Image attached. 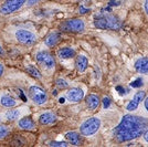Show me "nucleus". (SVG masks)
Here are the masks:
<instances>
[{
    "mask_svg": "<svg viewBox=\"0 0 148 147\" xmlns=\"http://www.w3.org/2000/svg\"><path fill=\"white\" fill-rule=\"evenodd\" d=\"M52 94H53V95H54V96H56V95H58V92H56V90H54V91H53V92H52Z\"/></svg>",
    "mask_w": 148,
    "mask_h": 147,
    "instance_id": "obj_36",
    "label": "nucleus"
},
{
    "mask_svg": "<svg viewBox=\"0 0 148 147\" xmlns=\"http://www.w3.org/2000/svg\"><path fill=\"white\" fill-rule=\"evenodd\" d=\"M16 39L25 45H32L37 42V36L32 31L19 29L16 31Z\"/></svg>",
    "mask_w": 148,
    "mask_h": 147,
    "instance_id": "obj_7",
    "label": "nucleus"
},
{
    "mask_svg": "<svg viewBox=\"0 0 148 147\" xmlns=\"http://www.w3.org/2000/svg\"><path fill=\"white\" fill-rule=\"evenodd\" d=\"M56 86L62 89V90H63V89H68L69 83L65 80H63V79H58V80H56Z\"/></svg>",
    "mask_w": 148,
    "mask_h": 147,
    "instance_id": "obj_23",
    "label": "nucleus"
},
{
    "mask_svg": "<svg viewBox=\"0 0 148 147\" xmlns=\"http://www.w3.org/2000/svg\"><path fill=\"white\" fill-rule=\"evenodd\" d=\"M58 55L61 59L68 60V59H72V58L75 56V51H74V49L70 48V47H65V48H62V49L58 51Z\"/></svg>",
    "mask_w": 148,
    "mask_h": 147,
    "instance_id": "obj_17",
    "label": "nucleus"
},
{
    "mask_svg": "<svg viewBox=\"0 0 148 147\" xmlns=\"http://www.w3.org/2000/svg\"><path fill=\"white\" fill-rule=\"evenodd\" d=\"M148 127V118L133 114L123 116L122 121L113 129L114 139L118 143L134 141L143 136Z\"/></svg>",
    "mask_w": 148,
    "mask_h": 147,
    "instance_id": "obj_1",
    "label": "nucleus"
},
{
    "mask_svg": "<svg viewBox=\"0 0 148 147\" xmlns=\"http://www.w3.org/2000/svg\"><path fill=\"white\" fill-rule=\"evenodd\" d=\"M85 102H86L87 107H88L90 110L95 111L99 106L101 100H99V98L97 95H95V94H90L86 98V101H85Z\"/></svg>",
    "mask_w": 148,
    "mask_h": 147,
    "instance_id": "obj_13",
    "label": "nucleus"
},
{
    "mask_svg": "<svg viewBox=\"0 0 148 147\" xmlns=\"http://www.w3.org/2000/svg\"><path fill=\"white\" fill-rule=\"evenodd\" d=\"M56 121V116L51 112H45L39 116V123L41 125H50Z\"/></svg>",
    "mask_w": 148,
    "mask_h": 147,
    "instance_id": "obj_12",
    "label": "nucleus"
},
{
    "mask_svg": "<svg viewBox=\"0 0 148 147\" xmlns=\"http://www.w3.org/2000/svg\"><path fill=\"white\" fill-rule=\"evenodd\" d=\"M94 25L102 30H118L122 28V22L114 14H105L99 19H95Z\"/></svg>",
    "mask_w": 148,
    "mask_h": 147,
    "instance_id": "obj_2",
    "label": "nucleus"
},
{
    "mask_svg": "<svg viewBox=\"0 0 148 147\" xmlns=\"http://www.w3.org/2000/svg\"><path fill=\"white\" fill-rule=\"evenodd\" d=\"M18 126L21 129H25V131H31L36 127L34 122L31 120L30 117H23L18 122Z\"/></svg>",
    "mask_w": 148,
    "mask_h": 147,
    "instance_id": "obj_16",
    "label": "nucleus"
},
{
    "mask_svg": "<svg viewBox=\"0 0 148 147\" xmlns=\"http://www.w3.org/2000/svg\"><path fill=\"white\" fill-rule=\"evenodd\" d=\"M60 30L63 32H72V33H81L85 30V22L82 19H69L63 21L59 25Z\"/></svg>",
    "mask_w": 148,
    "mask_h": 147,
    "instance_id": "obj_3",
    "label": "nucleus"
},
{
    "mask_svg": "<svg viewBox=\"0 0 148 147\" xmlns=\"http://www.w3.org/2000/svg\"><path fill=\"white\" fill-rule=\"evenodd\" d=\"M87 11V9H84L83 7H81L80 8V13H85Z\"/></svg>",
    "mask_w": 148,
    "mask_h": 147,
    "instance_id": "obj_34",
    "label": "nucleus"
},
{
    "mask_svg": "<svg viewBox=\"0 0 148 147\" xmlns=\"http://www.w3.org/2000/svg\"><path fill=\"white\" fill-rule=\"evenodd\" d=\"M0 104L3 107L11 109V107H14L17 105V101L13 98H11L10 95H2V96H0Z\"/></svg>",
    "mask_w": 148,
    "mask_h": 147,
    "instance_id": "obj_18",
    "label": "nucleus"
},
{
    "mask_svg": "<svg viewBox=\"0 0 148 147\" xmlns=\"http://www.w3.org/2000/svg\"><path fill=\"white\" fill-rule=\"evenodd\" d=\"M84 98V92L80 87H72L66 93V98L71 103H79Z\"/></svg>",
    "mask_w": 148,
    "mask_h": 147,
    "instance_id": "obj_10",
    "label": "nucleus"
},
{
    "mask_svg": "<svg viewBox=\"0 0 148 147\" xmlns=\"http://www.w3.org/2000/svg\"><path fill=\"white\" fill-rule=\"evenodd\" d=\"M132 87H134V89H138V87H142L144 85V80H143V78H137L135 79L134 81H132L130 84Z\"/></svg>",
    "mask_w": 148,
    "mask_h": 147,
    "instance_id": "obj_22",
    "label": "nucleus"
},
{
    "mask_svg": "<svg viewBox=\"0 0 148 147\" xmlns=\"http://www.w3.org/2000/svg\"><path fill=\"white\" fill-rule=\"evenodd\" d=\"M29 96L37 105H43L48 102V94L40 86L33 85L29 89Z\"/></svg>",
    "mask_w": 148,
    "mask_h": 147,
    "instance_id": "obj_5",
    "label": "nucleus"
},
{
    "mask_svg": "<svg viewBox=\"0 0 148 147\" xmlns=\"http://www.w3.org/2000/svg\"><path fill=\"white\" fill-rule=\"evenodd\" d=\"M27 2V0H6L0 7V13L7 16L18 11L21 7Z\"/></svg>",
    "mask_w": 148,
    "mask_h": 147,
    "instance_id": "obj_6",
    "label": "nucleus"
},
{
    "mask_svg": "<svg viewBox=\"0 0 148 147\" xmlns=\"http://www.w3.org/2000/svg\"><path fill=\"white\" fill-rule=\"evenodd\" d=\"M144 107H145V111L148 113V95L144 98Z\"/></svg>",
    "mask_w": 148,
    "mask_h": 147,
    "instance_id": "obj_29",
    "label": "nucleus"
},
{
    "mask_svg": "<svg viewBox=\"0 0 148 147\" xmlns=\"http://www.w3.org/2000/svg\"><path fill=\"white\" fill-rule=\"evenodd\" d=\"M2 55H5V50L2 49V47L0 45V56H2Z\"/></svg>",
    "mask_w": 148,
    "mask_h": 147,
    "instance_id": "obj_33",
    "label": "nucleus"
},
{
    "mask_svg": "<svg viewBox=\"0 0 148 147\" xmlns=\"http://www.w3.org/2000/svg\"><path fill=\"white\" fill-rule=\"evenodd\" d=\"M144 8H145V11L148 14V0H145V3H144Z\"/></svg>",
    "mask_w": 148,
    "mask_h": 147,
    "instance_id": "obj_31",
    "label": "nucleus"
},
{
    "mask_svg": "<svg viewBox=\"0 0 148 147\" xmlns=\"http://www.w3.org/2000/svg\"><path fill=\"white\" fill-rule=\"evenodd\" d=\"M20 111L19 110H9L8 112H6L5 114V118L7 121H10V122H13L16 120H18L20 117Z\"/></svg>",
    "mask_w": 148,
    "mask_h": 147,
    "instance_id": "obj_20",
    "label": "nucleus"
},
{
    "mask_svg": "<svg viewBox=\"0 0 148 147\" xmlns=\"http://www.w3.org/2000/svg\"><path fill=\"white\" fill-rule=\"evenodd\" d=\"M116 91H118V93L121 95H126V94H128V92H130L128 90H125L122 86H116Z\"/></svg>",
    "mask_w": 148,
    "mask_h": 147,
    "instance_id": "obj_26",
    "label": "nucleus"
},
{
    "mask_svg": "<svg viewBox=\"0 0 148 147\" xmlns=\"http://www.w3.org/2000/svg\"><path fill=\"white\" fill-rule=\"evenodd\" d=\"M9 133V129L7 126L5 125H0V139H2V138H5L7 135Z\"/></svg>",
    "mask_w": 148,
    "mask_h": 147,
    "instance_id": "obj_24",
    "label": "nucleus"
},
{
    "mask_svg": "<svg viewBox=\"0 0 148 147\" xmlns=\"http://www.w3.org/2000/svg\"><path fill=\"white\" fill-rule=\"evenodd\" d=\"M75 65H76V69L77 71L83 73L86 71L87 67H88V60L86 59V56L84 55H79L75 60Z\"/></svg>",
    "mask_w": 148,
    "mask_h": 147,
    "instance_id": "obj_14",
    "label": "nucleus"
},
{
    "mask_svg": "<svg viewBox=\"0 0 148 147\" xmlns=\"http://www.w3.org/2000/svg\"><path fill=\"white\" fill-rule=\"evenodd\" d=\"M103 103H104V109L110 107V105H111V98H103Z\"/></svg>",
    "mask_w": 148,
    "mask_h": 147,
    "instance_id": "obj_27",
    "label": "nucleus"
},
{
    "mask_svg": "<svg viewBox=\"0 0 148 147\" xmlns=\"http://www.w3.org/2000/svg\"><path fill=\"white\" fill-rule=\"evenodd\" d=\"M135 70L140 74L148 75V59L147 58H140L135 62L134 64Z\"/></svg>",
    "mask_w": 148,
    "mask_h": 147,
    "instance_id": "obj_11",
    "label": "nucleus"
},
{
    "mask_svg": "<svg viewBox=\"0 0 148 147\" xmlns=\"http://www.w3.org/2000/svg\"><path fill=\"white\" fill-rule=\"evenodd\" d=\"M143 137H144V141L146 142V143H148V127H147V129L144 132V134H143Z\"/></svg>",
    "mask_w": 148,
    "mask_h": 147,
    "instance_id": "obj_30",
    "label": "nucleus"
},
{
    "mask_svg": "<svg viewBox=\"0 0 148 147\" xmlns=\"http://www.w3.org/2000/svg\"><path fill=\"white\" fill-rule=\"evenodd\" d=\"M0 121H1V115H0Z\"/></svg>",
    "mask_w": 148,
    "mask_h": 147,
    "instance_id": "obj_37",
    "label": "nucleus"
},
{
    "mask_svg": "<svg viewBox=\"0 0 148 147\" xmlns=\"http://www.w3.org/2000/svg\"><path fill=\"white\" fill-rule=\"evenodd\" d=\"M65 138L68 139L70 144H72L74 146H79L81 143V136L76 132H69L65 134Z\"/></svg>",
    "mask_w": 148,
    "mask_h": 147,
    "instance_id": "obj_19",
    "label": "nucleus"
},
{
    "mask_svg": "<svg viewBox=\"0 0 148 147\" xmlns=\"http://www.w3.org/2000/svg\"><path fill=\"white\" fill-rule=\"evenodd\" d=\"M59 102H60L61 104H62V103H64V102H65V98H59Z\"/></svg>",
    "mask_w": 148,
    "mask_h": 147,
    "instance_id": "obj_35",
    "label": "nucleus"
},
{
    "mask_svg": "<svg viewBox=\"0 0 148 147\" xmlns=\"http://www.w3.org/2000/svg\"><path fill=\"white\" fill-rule=\"evenodd\" d=\"M145 96H146V93L144 92V91H138V92H136L135 94H134L133 98L130 101V103L126 106V110L128 111V112H134V111H136L138 109L139 104L142 103V101H144Z\"/></svg>",
    "mask_w": 148,
    "mask_h": 147,
    "instance_id": "obj_9",
    "label": "nucleus"
},
{
    "mask_svg": "<svg viewBox=\"0 0 148 147\" xmlns=\"http://www.w3.org/2000/svg\"><path fill=\"white\" fill-rule=\"evenodd\" d=\"M101 127V120L99 117H90L80 126V133L83 136H92L99 132Z\"/></svg>",
    "mask_w": 148,
    "mask_h": 147,
    "instance_id": "obj_4",
    "label": "nucleus"
},
{
    "mask_svg": "<svg viewBox=\"0 0 148 147\" xmlns=\"http://www.w3.org/2000/svg\"><path fill=\"white\" fill-rule=\"evenodd\" d=\"M27 71H28L32 76H34V78H37V79H41V78H42L40 71H39L36 67H33V65H28V67H27Z\"/></svg>",
    "mask_w": 148,
    "mask_h": 147,
    "instance_id": "obj_21",
    "label": "nucleus"
},
{
    "mask_svg": "<svg viewBox=\"0 0 148 147\" xmlns=\"http://www.w3.org/2000/svg\"><path fill=\"white\" fill-rule=\"evenodd\" d=\"M3 71H5V67H3V65L0 63V76L3 74Z\"/></svg>",
    "mask_w": 148,
    "mask_h": 147,
    "instance_id": "obj_32",
    "label": "nucleus"
},
{
    "mask_svg": "<svg viewBox=\"0 0 148 147\" xmlns=\"http://www.w3.org/2000/svg\"><path fill=\"white\" fill-rule=\"evenodd\" d=\"M40 1H41V0H27V2H25V3H27L29 7H31V6H34L36 3L40 2Z\"/></svg>",
    "mask_w": 148,
    "mask_h": 147,
    "instance_id": "obj_28",
    "label": "nucleus"
},
{
    "mask_svg": "<svg viewBox=\"0 0 148 147\" xmlns=\"http://www.w3.org/2000/svg\"><path fill=\"white\" fill-rule=\"evenodd\" d=\"M50 146H56V147H61V146H63V147H66V146H69V144L66 143V142H51L50 143Z\"/></svg>",
    "mask_w": 148,
    "mask_h": 147,
    "instance_id": "obj_25",
    "label": "nucleus"
},
{
    "mask_svg": "<svg viewBox=\"0 0 148 147\" xmlns=\"http://www.w3.org/2000/svg\"><path fill=\"white\" fill-rule=\"evenodd\" d=\"M60 39H61V34L59 32H51L49 36L45 38L44 43L48 47H54V45H56L59 43Z\"/></svg>",
    "mask_w": 148,
    "mask_h": 147,
    "instance_id": "obj_15",
    "label": "nucleus"
},
{
    "mask_svg": "<svg viewBox=\"0 0 148 147\" xmlns=\"http://www.w3.org/2000/svg\"><path fill=\"white\" fill-rule=\"evenodd\" d=\"M36 60H37L41 65L48 70H53L56 67V60L52 55L47 51H40L36 54Z\"/></svg>",
    "mask_w": 148,
    "mask_h": 147,
    "instance_id": "obj_8",
    "label": "nucleus"
}]
</instances>
